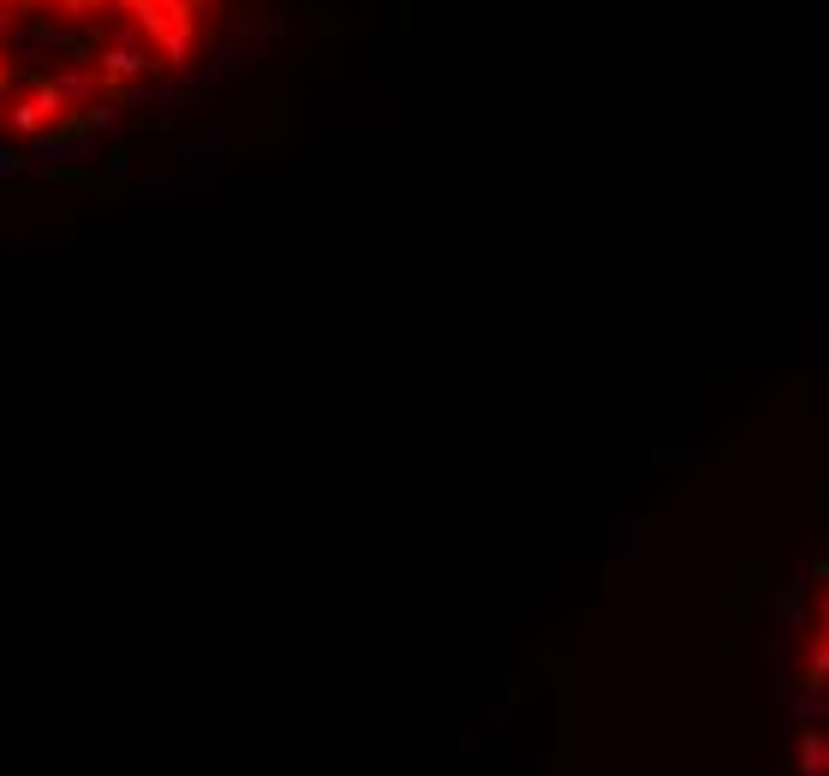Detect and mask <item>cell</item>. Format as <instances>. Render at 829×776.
Masks as SVG:
<instances>
[{"mask_svg": "<svg viewBox=\"0 0 829 776\" xmlns=\"http://www.w3.org/2000/svg\"><path fill=\"white\" fill-rule=\"evenodd\" d=\"M799 776H829V592L799 634Z\"/></svg>", "mask_w": 829, "mask_h": 776, "instance_id": "1", "label": "cell"}, {"mask_svg": "<svg viewBox=\"0 0 829 776\" xmlns=\"http://www.w3.org/2000/svg\"><path fill=\"white\" fill-rule=\"evenodd\" d=\"M42 126H49V120L36 114V102H31V96L12 102V131H24V138H31V131H42Z\"/></svg>", "mask_w": 829, "mask_h": 776, "instance_id": "2", "label": "cell"}, {"mask_svg": "<svg viewBox=\"0 0 829 776\" xmlns=\"http://www.w3.org/2000/svg\"><path fill=\"white\" fill-rule=\"evenodd\" d=\"M66 19H91V12H114V0H54Z\"/></svg>", "mask_w": 829, "mask_h": 776, "instance_id": "3", "label": "cell"}, {"mask_svg": "<svg viewBox=\"0 0 829 776\" xmlns=\"http://www.w3.org/2000/svg\"><path fill=\"white\" fill-rule=\"evenodd\" d=\"M7 36H12V7H0V49H7Z\"/></svg>", "mask_w": 829, "mask_h": 776, "instance_id": "4", "label": "cell"}, {"mask_svg": "<svg viewBox=\"0 0 829 776\" xmlns=\"http://www.w3.org/2000/svg\"><path fill=\"white\" fill-rule=\"evenodd\" d=\"M7 78H12V61H7V49H0V91H7Z\"/></svg>", "mask_w": 829, "mask_h": 776, "instance_id": "5", "label": "cell"}, {"mask_svg": "<svg viewBox=\"0 0 829 776\" xmlns=\"http://www.w3.org/2000/svg\"><path fill=\"white\" fill-rule=\"evenodd\" d=\"M144 7V0H114V12H138Z\"/></svg>", "mask_w": 829, "mask_h": 776, "instance_id": "6", "label": "cell"}, {"mask_svg": "<svg viewBox=\"0 0 829 776\" xmlns=\"http://www.w3.org/2000/svg\"><path fill=\"white\" fill-rule=\"evenodd\" d=\"M185 7H191V12H203V7H215V0H185Z\"/></svg>", "mask_w": 829, "mask_h": 776, "instance_id": "7", "label": "cell"}, {"mask_svg": "<svg viewBox=\"0 0 829 776\" xmlns=\"http://www.w3.org/2000/svg\"><path fill=\"white\" fill-rule=\"evenodd\" d=\"M0 168H12V156H7V150H0Z\"/></svg>", "mask_w": 829, "mask_h": 776, "instance_id": "8", "label": "cell"}, {"mask_svg": "<svg viewBox=\"0 0 829 776\" xmlns=\"http://www.w3.org/2000/svg\"><path fill=\"white\" fill-rule=\"evenodd\" d=\"M0 7H19V0H0Z\"/></svg>", "mask_w": 829, "mask_h": 776, "instance_id": "9", "label": "cell"}]
</instances>
